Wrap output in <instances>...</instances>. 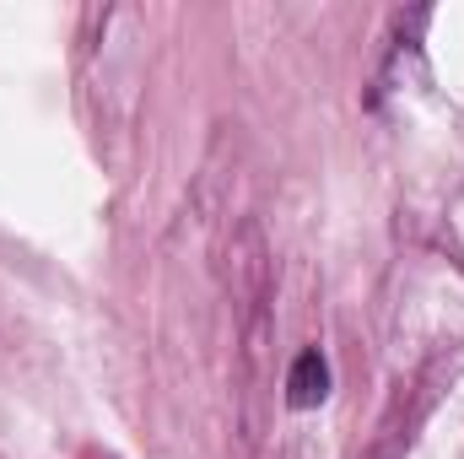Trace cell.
<instances>
[{"mask_svg": "<svg viewBox=\"0 0 464 459\" xmlns=\"http://www.w3.org/2000/svg\"><path fill=\"white\" fill-rule=\"evenodd\" d=\"M324 395H330V362H324V351H319V346H308V351H297V356H292L286 400H292L297 411H308V405H319Z\"/></svg>", "mask_w": 464, "mask_h": 459, "instance_id": "cell-1", "label": "cell"}]
</instances>
